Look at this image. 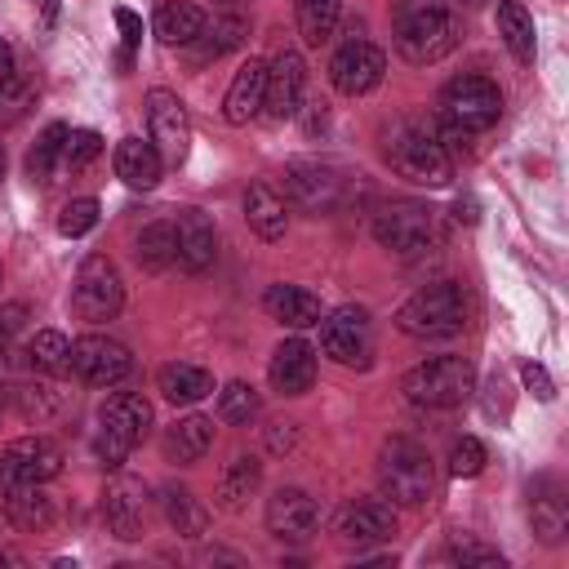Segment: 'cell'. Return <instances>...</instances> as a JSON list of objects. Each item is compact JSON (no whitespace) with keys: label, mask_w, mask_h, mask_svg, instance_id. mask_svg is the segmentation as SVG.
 <instances>
[{"label":"cell","mask_w":569,"mask_h":569,"mask_svg":"<svg viewBox=\"0 0 569 569\" xmlns=\"http://www.w3.org/2000/svg\"><path fill=\"white\" fill-rule=\"evenodd\" d=\"M387 164L405 178V182H418V187H445L453 178V156L449 147L440 142V129L427 124V120H413V116H400L391 129H387Z\"/></svg>","instance_id":"obj_1"},{"label":"cell","mask_w":569,"mask_h":569,"mask_svg":"<svg viewBox=\"0 0 569 569\" xmlns=\"http://www.w3.org/2000/svg\"><path fill=\"white\" fill-rule=\"evenodd\" d=\"M396 329L409 338H453L467 329V293L453 280L422 284L413 298L400 302Z\"/></svg>","instance_id":"obj_2"},{"label":"cell","mask_w":569,"mask_h":569,"mask_svg":"<svg viewBox=\"0 0 569 569\" xmlns=\"http://www.w3.org/2000/svg\"><path fill=\"white\" fill-rule=\"evenodd\" d=\"M476 387V369L467 356H431L400 378V391L418 409H458Z\"/></svg>","instance_id":"obj_3"},{"label":"cell","mask_w":569,"mask_h":569,"mask_svg":"<svg viewBox=\"0 0 569 569\" xmlns=\"http://www.w3.org/2000/svg\"><path fill=\"white\" fill-rule=\"evenodd\" d=\"M378 480H382V493L400 507H422L436 489V467H431V453L409 440V436H391L378 453Z\"/></svg>","instance_id":"obj_4"},{"label":"cell","mask_w":569,"mask_h":569,"mask_svg":"<svg viewBox=\"0 0 569 569\" xmlns=\"http://www.w3.org/2000/svg\"><path fill=\"white\" fill-rule=\"evenodd\" d=\"M440 116L458 133H480V129L498 124V116H502V89L489 76H476V71L453 76L440 89Z\"/></svg>","instance_id":"obj_5"},{"label":"cell","mask_w":569,"mask_h":569,"mask_svg":"<svg viewBox=\"0 0 569 569\" xmlns=\"http://www.w3.org/2000/svg\"><path fill=\"white\" fill-rule=\"evenodd\" d=\"M120 307H124V280H120L116 262L107 253H89L76 271V284H71V311L89 325H102Z\"/></svg>","instance_id":"obj_6"},{"label":"cell","mask_w":569,"mask_h":569,"mask_svg":"<svg viewBox=\"0 0 569 569\" xmlns=\"http://www.w3.org/2000/svg\"><path fill=\"white\" fill-rule=\"evenodd\" d=\"M373 240L391 253H427L436 244V213L418 200H387L373 213Z\"/></svg>","instance_id":"obj_7"},{"label":"cell","mask_w":569,"mask_h":569,"mask_svg":"<svg viewBox=\"0 0 569 569\" xmlns=\"http://www.w3.org/2000/svg\"><path fill=\"white\" fill-rule=\"evenodd\" d=\"M320 351L347 369H369L373 360V320L365 307H333L320 316Z\"/></svg>","instance_id":"obj_8"},{"label":"cell","mask_w":569,"mask_h":569,"mask_svg":"<svg viewBox=\"0 0 569 569\" xmlns=\"http://www.w3.org/2000/svg\"><path fill=\"white\" fill-rule=\"evenodd\" d=\"M453 44H458V22H453L449 4L396 22V49H400V58L413 62V67H431V62H440Z\"/></svg>","instance_id":"obj_9"},{"label":"cell","mask_w":569,"mask_h":569,"mask_svg":"<svg viewBox=\"0 0 569 569\" xmlns=\"http://www.w3.org/2000/svg\"><path fill=\"white\" fill-rule=\"evenodd\" d=\"M71 373L89 387H116L133 373V356L124 342H116L107 333H84L71 342Z\"/></svg>","instance_id":"obj_10"},{"label":"cell","mask_w":569,"mask_h":569,"mask_svg":"<svg viewBox=\"0 0 569 569\" xmlns=\"http://www.w3.org/2000/svg\"><path fill=\"white\" fill-rule=\"evenodd\" d=\"M62 445L49 436H22L0 449V489L4 485H44L62 471Z\"/></svg>","instance_id":"obj_11"},{"label":"cell","mask_w":569,"mask_h":569,"mask_svg":"<svg viewBox=\"0 0 569 569\" xmlns=\"http://www.w3.org/2000/svg\"><path fill=\"white\" fill-rule=\"evenodd\" d=\"M147 129H151V147L160 151L164 164H182L191 151V116L182 107L178 93L169 89H151L147 93Z\"/></svg>","instance_id":"obj_12"},{"label":"cell","mask_w":569,"mask_h":569,"mask_svg":"<svg viewBox=\"0 0 569 569\" xmlns=\"http://www.w3.org/2000/svg\"><path fill=\"white\" fill-rule=\"evenodd\" d=\"M382 71H387V53L360 36H351L333 58H329V80L342 98H360L369 89L382 84Z\"/></svg>","instance_id":"obj_13"},{"label":"cell","mask_w":569,"mask_h":569,"mask_svg":"<svg viewBox=\"0 0 569 569\" xmlns=\"http://www.w3.org/2000/svg\"><path fill=\"white\" fill-rule=\"evenodd\" d=\"M342 178L320 160H289L284 164V200L307 213H329L338 204Z\"/></svg>","instance_id":"obj_14"},{"label":"cell","mask_w":569,"mask_h":569,"mask_svg":"<svg viewBox=\"0 0 569 569\" xmlns=\"http://www.w3.org/2000/svg\"><path fill=\"white\" fill-rule=\"evenodd\" d=\"M267 529H271V538H280V542H307V538L320 529V507H316V498H311L307 489H298V485L276 489V493L267 498Z\"/></svg>","instance_id":"obj_15"},{"label":"cell","mask_w":569,"mask_h":569,"mask_svg":"<svg viewBox=\"0 0 569 569\" xmlns=\"http://www.w3.org/2000/svg\"><path fill=\"white\" fill-rule=\"evenodd\" d=\"M302 89H307V62H302V53H298V49H280V53L267 62V98H262V111H267L271 120L298 116Z\"/></svg>","instance_id":"obj_16"},{"label":"cell","mask_w":569,"mask_h":569,"mask_svg":"<svg viewBox=\"0 0 569 569\" xmlns=\"http://www.w3.org/2000/svg\"><path fill=\"white\" fill-rule=\"evenodd\" d=\"M396 533V502L387 498H351L338 511V538L365 547V542H387Z\"/></svg>","instance_id":"obj_17"},{"label":"cell","mask_w":569,"mask_h":569,"mask_svg":"<svg viewBox=\"0 0 569 569\" xmlns=\"http://www.w3.org/2000/svg\"><path fill=\"white\" fill-rule=\"evenodd\" d=\"M173 236H178V262L187 271H209L213 258H218V231H213V218L196 204L178 209L173 218Z\"/></svg>","instance_id":"obj_18"},{"label":"cell","mask_w":569,"mask_h":569,"mask_svg":"<svg viewBox=\"0 0 569 569\" xmlns=\"http://www.w3.org/2000/svg\"><path fill=\"white\" fill-rule=\"evenodd\" d=\"M267 378L280 396H302L311 391L316 382V347L307 338H284L276 351H271V365H267Z\"/></svg>","instance_id":"obj_19"},{"label":"cell","mask_w":569,"mask_h":569,"mask_svg":"<svg viewBox=\"0 0 569 569\" xmlns=\"http://www.w3.org/2000/svg\"><path fill=\"white\" fill-rule=\"evenodd\" d=\"M151 422H156L151 400L138 396V391H116V396L102 405V413H98V427L111 431L116 440H124L129 449L142 445V440L151 436Z\"/></svg>","instance_id":"obj_20"},{"label":"cell","mask_w":569,"mask_h":569,"mask_svg":"<svg viewBox=\"0 0 569 569\" xmlns=\"http://www.w3.org/2000/svg\"><path fill=\"white\" fill-rule=\"evenodd\" d=\"M262 98H267V62L262 58H249L231 84H227V98H222V120L227 124H249L258 111H262Z\"/></svg>","instance_id":"obj_21"},{"label":"cell","mask_w":569,"mask_h":569,"mask_svg":"<svg viewBox=\"0 0 569 569\" xmlns=\"http://www.w3.org/2000/svg\"><path fill=\"white\" fill-rule=\"evenodd\" d=\"M102 520L120 542H138L142 538V485L116 476L102 489Z\"/></svg>","instance_id":"obj_22"},{"label":"cell","mask_w":569,"mask_h":569,"mask_svg":"<svg viewBox=\"0 0 569 569\" xmlns=\"http://www.w3.org/2000/svg\"><path fill=\"white\" fill-rule=\"evenodd\" d=\"M262 311L276 320V325H284V329H311V325H320V298L311 293V289H302V284H267V293H262Z\"/></svg>","instance_id":"obj_23"},{"label":"cell","mask_w":569,"mask_h":569,"mask_svg":"<svg viewBox=\"0 0 569 569\" xmlns=\"http://www.w3.org/2000/svg\"><path fill=\"white\" fill-rule=\"evenodd\" d=\"M111 164H116V178H120L124 187H133V191H151V187L160 182V173H164V160H160V151L151 147V138H147V142H142V138H120Z\"/></svg>","instance_id":"obj_24"},{"label":"cell","mask_w":569,"mask_h":569,"mask_svg":"<svg viewBox=\"0 0 569 569\" xmlns=\"http://www.w3.org/2000/svg\"><path fill=\"white\" fill-rule=\"evenodd\" d=\"M244 222H249L253 236L280 240L284 227H289V200H284L271 182L258 178V182H249V191H244Z\"/></svg>","instance_id":"obj_25"},{"label":"cell","mask_w":569,"mask_h":569,"mask_svg":"<svg viewBox=\"0 0 569 569\" xmlns=\"http://www.w3.org/2000/svg\"><path fill=\"white\" fill-rule=\"evenodd\" d=\"M244 36H249V18H244V13H236V9H222V13L204 18V31L187 44V49H191V62H213V58L231 53Z\"/></svg>","instance_id":"obj_26"},{"label":"cell","mask_w":569,"mask_h":569,"mask_svg":"<svg viewBox=\"0 0 569 569\" xmlns=\"http://www.w3.org/2000/svg\"><path fill=\"white\" fill-rule=\"evenodd\" d=\"M160 449H164L169 462H200V458L213 449V418H204V413L178 418V422L164 431Z\"/></svg>","instance_id":"obj_27"},{"label":"cell","mask_w":569,"mask_h":569,"mask_svg":"<svg viewBox=\"0 0 569 569\" xmlns=\"http://www.w3.org/2000/svg\"><path fill=\"white\" fill-rule=\"evenodd\" d=\"M156 387L164 400L173 405H196L204 396H213V373L204 365H191V360H169L160 373H156Z\"/></svg>","instance_id":"obj_28"},{"label":"cell","mask_w":569,"mask_h":569,"mask_svg":"<svg viewBox=\"0 0 569 569\" xmlns=\"http://www.w3.org/2000/svg\"><path fill=\"white\" fill-rule=\"evenodd\" d=\"M160 511L178 538H200L209 529V507L187 485H160Z\"/></svg>","instance_id":"obj_29"},{"label":"cell","mask_w":569,"mask_h":569,"mask_svg":"<svg viewBox=\"0 0 569 569\" xmlns=\"http://www.w3.org/2000/svg\"><path fill=\"white\" fill-rule=\"evenodd\" d=\"M151 27H156V40H160V44H178V49H187V44L204 31V9L191 4V0H164V4L156 9Z\"/></svg>","instance_id":"obj_30"},{"label":"cell","mask_w":569,"mask_h":569,"mask_svg":"<svg viewBox=\"0 0 569 569\" xmlns=\"http://www.w3.org/2000/svg\"><path fill=\"white\" fill-rule=\"evenodd\" d=\"M258 485H262V462H258L253 453H236V458L222 467L213 498H218L222 511H240V507L258 493Z\"/></svg>","instance_id":"obj_31"},{"label":"cell","mask_w":569,"mask_h":569,"mask_svg":"<svg viewBox=\"0 0 569 569\" xmlns=\"http://www.w3.org/2000/svg\"><path fill=\"white\" fill-rule=\"evenodd\" d=\"M4 511L18 529H49L53 525V498L40 485H4Z\"/></svg>","instance_id":"obj_32"},{"label":"cell","mask_w":569,"mask_h":569,"mask_svg":"<svg viewBox=\"0 0 569 569\" xmlns=\"http://www.w3.org/2000/svg\"><path fill=\"white\" fill-rule=\"evenodd\" d=\"M529 520H533V533L542 542H560L565 538V493L556 480H538L529 489Z\"/></svg>","instance_id":"obj_33"},{"label":"cell","mask_w":569,"mask_h":569,"mask_svg":"<svg viewBox=\"0 0 569 569\" xmlns=\"http://www.w3.org/2000/svg\"><path fill=\"white\" fill-rule=\"evenodd\" d=\"M498 36L516 62H533V18L520 0H498Z\"/></svg>","instance_id":"obj_34"},{"label":"cell","mask_w":569,"mask_h":569,"mask_svg":"<svg viewBox=\"0 0 569 569\" xmlns=\"http://www.w3.org/2000/svg\"><path fill=\"white\" fill-rule=\"evenodd\" d=\"M293 18H298L302 44L320 49V44L333 36L338 18H342V0H293Z\"/></svg>","instance_id":"obj_35"},{"label":"cell","mask_w":569,"mask_h":569,"mask_svg":"<svg viewBox=\"0 0 569 569\" xmlns=\"http://www.w3.org/2000/svg\"><path fill=\"white\" fill-rule=\"evenodd\" d=\"M133 258L147 267V271H164L178 262V236H173V222H147L133 240Z\"/></svg>","instance_id":"obj_36"},{"label":"cell","mask_w":569,"mask_h":569,"mask_svg":"<svg viewBox=\"0 0 569 569\" xmlns=\"http://www.w3.org/2000/svg\"><path fill=\"white\" fill-rule=\"evenodd\" d=\"M27 365L36 373H67L71 369V342L58 333V329H40L31 342H27Z\"/></svg>","instance_id":"obj_37"},{"label":"cell","mask_w":569,"mask_h":569,"mask_svg":"<svg viewBox=\"0 0 569 569\" xmlns=\"http://www.w3.org/2000/svg\"><path fill=\"white\" fill-rule=\"evenodd\" d=\"M67 124H49L40 138H36V147L27 151V173H31V182H49L53 178V169H62V142H67Z\"/></svg>","instance_id":"obj_38"},{"label":"cell","mask_w":569,"mask_h":569,"mask_svg":"<svg viewBox=\"0 0 569 569\" xmlns=\"http://www.w3.org/2000/svg\"><path fill=\"white\" fill-rule=\"evenodd\" d=\"M258 409H262L258 391H253L249 382H240V378H231V382L218 391V418H222V422L244 427V422H253V418H258Z\"/></svg>","instance_id":"obj_39"},{"label":"cell","mask_w":569,"mask_h":569,"mask_svg":"<svg viewBox=\"0 0 569 569\" xmlns=\"http://www.w3.org/2000/svg\"><path fill=\"white\" fill-rule=\"evenodd\" d=\"M98 156H102V138H98L93 129H71V133H67V142H62V169L80 173V169H89Z\"/></svg>","instance_id":"obj_40"},{"label":"cell","mask_w":569,"mask_h":569,"mask_svg":"<svg viewBox=\"0 0 569 569\" xmlns=\"http://www.w3.org/2000/svg\"><path fill=\"white\" fill-rule=\"evenodd\" d=\"M93 227H98V200H93V196H76V200L62 204L58 231H62L67 240H76V236H84V231H93Z\"/></svg>","instance_id":"obj_41"},{"label":"cell","mask_w":569,"mask_h":569,"mask_svg":"<svg viewBox=\"0 0 569 569\" xmlns=\"http://www.w3.org/2000/svg\"><path fill=\"white\" fill-rule=\"evenodd\" d=\"M445 560H453V565H476V569H502V565H507L498 547L467 542V538H453V542L445 547Z\"/></svg>","instance_id":"obj_42"},{"label":"cell","mask_w":569,"mask_h":569,"mask_svg":"<svg viewBox=\"0 0 569 569\" xmlns=\"http://www.w3.org/2000/svg\"><path fill=\"white\" fill-rule=\"evenodd\" d=\"M485 462H489V453H485V445H480L476 436H462V440L453 445V453H449V471H453L458 480L480 476V471H485Z\"/></svg>","instance_id":"obj_43"},{"label":"cell","mask_w":569,"mask_h":569,"mask_svg":"<svg viewBox=\"0 0 569 569\" xmlns=\"http://www.w3.org/2000/svg\"><path fill=\"white\" fill-rule=\"evenodd\" d=\"M27 302H0V351L13 347V338L27 329Z\"/></svg>","instance_id":"obj_44"},{"label":"cell","mask_w":569,"mask_h":569,"mask_svg":"<svg viewBox=\"0 0 569 569\" xmlns=\"http://www.w3.org/2000/svg\"><path fill=\"white\" fill-rule=\"evenodd\" d=\"M93 453H98V462H102V467H120V462L129 458V445L98 427V431H93Z\"/></svg>","instance_id":"obj_45"},{"label":"cell","mask_w":569,"mask_h":569,"mask_svg":"<svg viewBox=\"0 0 569 569\" xmlns=\"http://www.w3.org/2000/svg\"><path fill=\"white\" fill-rule=\"evenodd\" d=\"M520 378H525V387H529L538 400H551V396H556V382L547 378L542 365H520Z\"/></svg>","instance_id":"obj_46"},{"label":"cell","mask_w":569,"mask_h":569,"mask_svg":"<svg viewBox=\"0 0 569 569\" xmlns=\"http://www.w3.org/2000/svg\"><path fill=\"white\" fill-rule=\"evenodd\" d=\"M431 9H445V0H391V18L396 22L418 18V13H431Z\"/></svg>","instance_id":"obj_47"},{"label":"cell","mask_w":569,"mask_h":569,"mask_svg":"<svg viewBox=\"0 0 569 569\" xmlns=\"http://www.w3.org/2000/svg\"><path fill=\"white\" fill-rule=\"evenodd\" d=\"M116 27L124 31V49H133V44L142 40V22H138V13H129V9H116Z\"/></svg>","instance_id":"obj_48"},{"label":"cell","mask_w":569,"mask_h":569,"mask_svg":"<svg viewBox=\"0 0 569 569\" xmlns=\"http://www.w3.org/2000/svg\"><path fill=\"white\" fill-rule=\"evenodd\" d=\"M13 84V49L0 40V93Z\"/></svg>","instance_id":"obj_49"},{"label":"cell","mask_w":569,"mask_h":569,"mask_svg":"<svg viewBox=\"0 0 569 569\" xmlns=\"http://www.w3.org/2000/svg\"><path fill=\"white\" fill-rule=\"evenodd\" d=\"M453 213H458L462 222H476V200H462V196H458V204H453Z\"/></svg>","instance_id":"obj_50"},{"label":"cell","mask_w":569,"mask_h":569,"mask_svg":"<svg viewBox=\"0 0 569 569\" xmlns=\"http://www.w3.org/2000/svg\"><path fill=\"white\" fill-rule=\"evenodd\" d=\"M0 178H4V142H0Z\"/></svg>","instance_id":"obj_51"},{"label":"cell","mask_w":569,"mask_h":569,"mask_svg":"<svg viewBox=\"0 0 569 569\" xmlns=\"http://www.w3.org/2000/svg\"><path fill=\"white\" fill-rule=\"evenodd\" d=\"M0 280H4V267H0Z\"/></svg>","instance_id":"obj_52"}]
</instances>
